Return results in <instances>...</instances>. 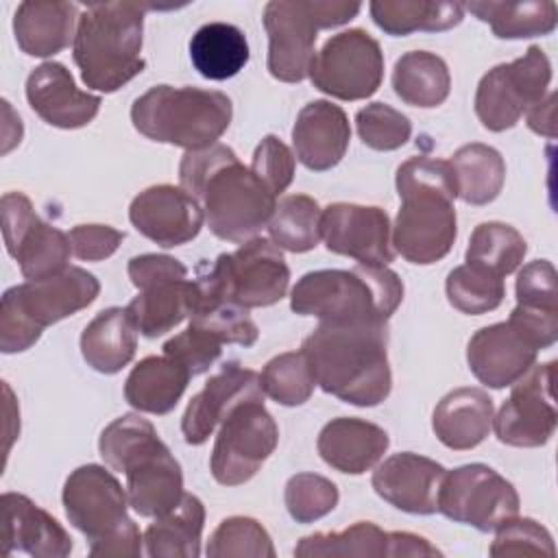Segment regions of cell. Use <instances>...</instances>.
<instances>
[{
	"mask_svg": "<svg viewBox=\"0 0 558 558\" xmlns=\"http://www.w3.org/2000/svg\"><path fill=\"white\" fill-rule=\"evenodd\" d=\"M294 153L277 135H266L257 144L248 168L275 196H279L294 179Z\"/></svg>",
	"mask_w": 558,
	"mask_h": 558,
	"instance_id": "50",
	"label": "cell"
},
{
	"mask_svg": "<svg viewBox=\"0 0 558 558\" xmlns=\"http://www.w3.org/2000/svg\"><path fill=\"white\" fill-rule=\"evenodd\" d=\"M390 438L386 429L355 416L331 418L318 434L320 458L340 473L360 475L373 469L386 453Z\"/></svg>",
	"mask_w": 558,
	"mask_h": 558,
	"instance_id": "26",
	"label": "cell"
},
{
	"mask_svg": "<svg viewBox=\"0 0 558 558\" xmlns=\"http://www.w3.org/2000/svg\"><path fill=\"white\" fill-rule=\"evenodd\" d=\"M388 323H327L303 340L301 351L316 386L344 403L373 408L388 399Z\"/></svg>",
	"mask_w": 558,
	"mask_h": 558,
	"instance_id": "2",
	"label": "cell"
},
{
	"mask_svg": "<svg viewBox=\"0 0 558 558\" xmlns=\"http://www.w3.org/2000/svg\"><path fill=\"white\" fill-rule=\"evenodd\" d=\"M497 536L490 545V556H530V554H541V556H554V538L551 534L536 523L530 517L523 519H510L501 527L495 530Z\"/></svg>",
	"mask_w": 558,
	"mask_h": 558,
	"instance_id": "48",
	"label": "cell"
},
{
	"mask_svg": "<svg viewBox=\"0 0 558 558\" xmlns=\"http://www.w3.org/2000/svg\"><path fill=\"white\" fill-rule=\"evenodd\" d=\"M205 554L209 558H275V547L270 534L259 521L251 517H229L220 521L209 536Z\"/></svg>",
	"mask_w": 558,
	"mask_h": 558,
	"instance_id": "44",
	"label": "cell"
},
{
	"mask_svg": "<svg viewBox=\"0 0 558 558\" xmlns=\"http://www.w3.org/2000/svg\"><path fill=\"white\" fill-rule=\"evenodd\" d=\"M220 353L222 344L209 333L196 329L194 325H187L185 331L177 333L163 344V355L183 364L192 373V377L209 371V366L220 357Z\"/></svg>",
	"mask_w": 558,
	"mask_h": 558,
	"instance_id": "51",
	"label": "cell"
},
{
	"mask_svg": "<svg viewBox=\"0 0 558 558\" xmlns=\"http://www.w3.org/2000/svg\"><path fill=\"white\" fill-rule=\"evenodd\" d=\"M259 384L266 397L288 408L303 405L316 386L303 351H286L268 360L262 368Z\"/></svg>",
	"mask_w": 558,
	"mask_h": 558,
	"instance_id": "43",
	"label": "cell"
},
{
	"mask_svg": "<svg viewBox=\"0 0 558 558\" xmlns=\"http://www.w3.org/2000/svg\"><path fill=\"white\" fill-rule=\"evenodd\" d=\"M360 2L347 0H272L264 7L268 33V72L283 83L310 76L320 28H336L360 13Z\"/></svg>",
	"mask_w": 558,
	"mask_h": 558,
	"instance_id": "9",
	"label": "cell"
},
{
	"mask_svg": "<svg viewBox=\"0 0 558 558\" xmlns=\"http://www.w3.org/2000/svg\"><path fill=\"white\" fill-rule=\"evenodd\" d=\"M279 440V427L264 405V397L235 403L222 418L209 469L218 484L240 486L248 482L270 458Z\"/></svg>",
	"mask_w": 558,
	"mask_h": 558,
	"instance_id": "11",
	"label": "cell"
},
{
	"mask_svg": "<svg viewBox=\"0 0 558 558\" xmlns=\"http://www.w3.org/2000/svg\"><path fill=\"white\" fill-rule=\"evenodd\" d=\"M233 116L231 98L216 89L155 85L135 98L133 126L148 140L201 150L218 144Z\"/></svg>",
	"mask_w": 558,
	"mask_h": 558,
	"instance_id": "6",
	"label": "cell"
},
{
	"mask_svg": "<svg viewBox=\"0 0 558 558\" xmlns=\"http://www.w3.org/2000/svg\"><path fill=\"white\" fill-rule=\"evenodd\" d=\"M98 451L105 464L126 477L129 506L146 519L170 512L183 493V473L155 425L140 414L111 421L100 438Z\"/></svg>",
	"mask_w": 558,
	"mask_h": 558,
	"instance_id": "3",
	"label": "cell"
},
{
	"mask_svg": "<svg viewBox=\"0 0 558 558\" xmlns=\"http://www.w3.org/2000/svg\"><path fill=\"white\" fill-rule=\"evenodd\" d=\"M196 288H198V296L190 314V325L209 333L220 344L227 342V344L253 347L257 342L259 331L246 307H242L240 303L231 301L225 294L203 288L198 281H196Z\"/></svg>",
	"mask_w": 558,
	"mask_h": 558,
	"instance_id": "38",
	"label": "cell"
},
{
	"mask_svg": "<svg viewBox=\"0 0 558 558\" xmlns=\"http://www.w3.org/2000/svg\"><path fill=\"white\" fill-rule=\"evenodd\" d=\"M251 397H264L259 375L238 362H227L196 392L181 418V432L187 445H203L222 423L229 410Z\"/></svg>",
	"mask_w": 558,
	"mask_h": 558,
	"instance_id": "22",
	"label": "cell"
},
{
	"mask_svg": "<svg viewBox=\"0 0 558 558\" xmlns=\"http://www.w3.org/2000/svg\"><path fill=\"white\" fill-rule=\"evenodd\" d=\"M403 556H442V551L432 545L425 536L412 532H388V558Z\"/></svg>",
	"mask_w": 558,
	"mask_h": 558,
	"instance_id": "54",
	"label": "cell"
},
{
	"mask_svg": "<svg viewBox=\"0 0 558 558\" xmlns=\"http://www.w3.org/2000/svg\"><path fill=\"white\" fill-rule=\"evenodd\" d=\"M137 327L126 307H107L98 312L81 333V353L87 366L113 375L135 355Z\"/></svg>",
	"mask_w": 558,
	"mask_h": 558,
	"instance_id": "30",
	"label": "cell"
},
{
	"mask_svg": "<svg viewBox=\"0 0 558 558\" xmlns=\"http://www.w3.org/2000/svg\"><path fill=\"white\" fill-rule=\"evenodd\" d=\"M527 253L525 238L506 222H480L466 246V264L506 277L514 272Z\"/></svg>",
	"mask_w": 558,
	"mask_h": 558,
	"instance_id": "40",
	"label": "cell"
},
{
	"mask_svg": "<svg viewBox=\"0 0 558 558\" xmlns=\"http://www.w3.org/2000/svg\"><path fill=\"white\" fill-rule=\"evenodd\" d=\"M203 288L225 294L242 307L279 303L290 286V268L281 248L268 238H251L233 253L216 257L207 275L196 279Z\"/></svg>",
	"mask_w": 558,
	"mask_h": 558,
	"instance_id": "10",
	"label": "cell"
},
{
	"mask_svg": "<svg viewBox=\"0 0 558 558\" xmlns=\"http://www.w3.org/2000/svg\"><path fill=\"white\" fill-rule=\"evenodd\" d=\"M179 183L203 203L209 231L233 244L257 238L277 207V196L227 144L187 150L179 166Z\"/></svg>",
	"mask_w": 558,
	"mask_h": 558,
	"instance_id": "1",
	"label": "cell"
},
{
	"mask_svg": "<svg viewBox=\"0 0 558 558\" xmlns=\"http://www.w3.org/2000/svg\"><path fill=\"white\" fill-rule=\"evenodd\" d=\"M368 11L373 22L392 37H405L416 31H449L464 17V4L432 0H375Z\"/></svg>",
	"mask_w": 558,
	"mask_h": 558,
	"instance_id": "34",
	"label": "cell"
},
{
	"mask_svg": "<svg viewBox=\"0 0 558 558\" xmlns=\"http://www.w3.org/2000/svg\"><path fill=\"white\" fill-rule=\"evenodd\" d=\"M445 292L449 303L458 312L469 316H480L501 305L506 296V286H504V277L471 264H462L447 275Z\"/></svg>",
	"mask_w": 558,
	"mask_h": 558,
	"instance_id": "42",
	"label": "cell"
},
{
	"mask_svg": "<svg viewBox=\"0 0 558 558\" xmlns=\"http://www.w3.org/2000/svg\"><path fill=\"white\" fill-rule=\"evenodd\" d=\"M355 126L360 140L373 150H397L412 135V122L408 116L386 102H371L355 113Z\"/></svg>",
	"mask_w": 558,
	"mask_h": 558,
	"instance_id": "46",
	"label": "cell"
},
{
	"mask_svg": "<svg viewBox=\"0 0 558 558\" xmlns=\"http://www.w3.org/2000/svg\"><path fill=\"white\" fill-rule=\"evenodd\" d=\"M493 399L486 390L456 388L434 408L432 429L449 449H473L493 429Z\"/></svg>",
	"mask_w": 558,
	"mask_h": 558,
	"instance_id": "27",
	"label": "cell"
},
{
	"mask_svg": "<svg viewBox=\"0 0 558 558\" xmlns=\"http://www.w3.org/2000/svg\"><path fill=\"white\" fill-rule=\"evenodd\" d=\"M286 508L296 523H314L338 506V486L316 473H296L286 484Z\"/></svg>",
	"mask_w": 558,
	"mask_h": 558,
	"instance_id": "45",
	"label": "cell"
},
{
	"mask_svg": "<svg viewBox=\"0 0 558 558\" xmlns=\"http://www.w3.org/2000/svg\"><path fill=\"white\" fill-rule=\"evenodd\" d=\"M68 235L72 253L83 262H100L111 257L124 240V231L109 225H76Z\"/></svg>",
	"mask_w": 558,
	"mask_h": 558,
	"instance_id": "52",
	"label": "cell"
},
{
	"mask_svg": "<svg viewBox=\"0 0 558 558\" xmlns=\"http://www.w3.org/2000/svg\"><path fill=\"white\" fill-rule=\"evenodd\" d=\"M447 469L432 458L401 451L373 471V490L390 506L410 514L438 512V493Z\"/></svg>",
	"mask_w": 558,
	"mask_h": 558,
	"instance_id": "21",
	"label": "cell"
},
{
	"mask_svg": "<svg viewBox=\"0 0 558 558\" xmlns=\"http://www.w3.org/2000/svg\"><path fill=\"white\" fill-rule=\"evenodd\" d=\"M397 194H438L447 198H458V185L453 168L445 159L434 157H412L397 168L395 177Z\"/></svg>",
	"mask_w": 558,
	"mask_h": 558,
	"instance_id": "47",
	"label": "cell"
},
{
	"mask_svg": "<svg viewBox=\"0 0 558 558\" xmlns=\"http://www.w3.org/2000/svg\"><path fill=\"white\" fill-rule=\"evenodd\" d=\"M320 235L327 251L353 257L360 264L388 266L395 259L392 225L375 205L331 203L320 216Z\"/></svg>",
	"mask_w": 558,
	"mask_h": 558,
	"instance_id": "18",
	"label": "cell"
},
{
	"mask_svg": "<svg viewBox=\"0 0 558 558\" xmlns=\"http://www.w3.org/2000/svg\"><path fill=\"white\" fill-rule=\"evenodd\" d=\"M26 100L44 122L57 129H81L100 109V96L78 89L70 70L57 61H46L28 74Z\"/></svg>",
	"mask_w": 558,
	"mask_h": 558,
	"instance_id": "23",
	"label": "cell"
},
{
	"mask_svg": "<svg viewBox=\"0 0 558 558\" xmlns=\"http://www.w3.org/2000/svg\"><path fill=\"white\" fill-rule=\"evenodd\" d=\"M517 305L558 312V275L549 259H534L519 270Z\"/></svg>",
	"mask_w": 558,
	"mask_h": 558,
	"instance_id": "49",
	"label": "cell"
},
{
	"mask_svg": "<svg viewBox=\"0 0 558 558\" xmlns=\"http://www.w3.org/2000/svg\"><path fill=\"white\" fill-rule=\"evenodd\" d=\"M2 506V545L4 554L22 551L35 558H65L72 551V538L63 525L20 493H4Z\"/></svg>",
	"mask_w": 558,
	"mask_h": 558,
	"instance_id": "24",
	"label": "cell"
},
{
	"mask_svg": "<svg viewBox=\"0 0 558 558\" xmlns=\"http://www.w3.org/2000/svg\"><path fill=\"white\" fill-rule=\"evenodd\" d=\"M320 205L307 194H290L283 196L270 220L268 233L270 240L290 253H307L320 242Z\"/></svg>",
	"mask_w": 558,
	"mask_h": 558,
	"instance_id": "39",
	"label": "cell"
},
{
	"mask_svg": "<svg viewBox=\"0 0 558 558\" xmlns=\"http://www.w3.org/2000/svg\"><path fill=\"white\" fill-rule=\"evenodd\" d=\"M68 521L87 538L92 556H140L144 534L129 517L126 488L100 464L74 469L63 484Z\"/></svg>",
	"mask_w": 558,
	"mask_h": 558,
	"instance_id": "7",
	"label": "cell"
},
{
	"mask_svg": "<svg viewBox=\"0 0 558 558\" xmlns=\"http://www.w3.org/2000/svg\"><path fill=\"white\" fill-rule=\"evenodd\" d=\"M556 362L532 364L510 390V397L493 416L499 442L510 447H543L556 432L558 410L554 399Z\"/></svg>",
	"mask_w": 558,
	"mask_h": 558,
	"instance_id": "16",
	"label": "cell"
},
{
	"mask_svg": "<svg viewBox=\"0 0 558 558\" xmlns=\"http://www.w3.org/2000/svg\"><path fill=\"white\" fill-rule=\"evenodd\" d=\"M126 272H129L131 283L137 290H144V288L161 283V281L187 277V268L179 259H174L170 255H157V253L135 255L133 259H129Z\"/></svg>",
	"mask_w": 558,
	"mask_h": 558,
	"instance_id": "53",
	"label": "cell"
},
{
	"mask_svg": "<svg viewBox=\"0 0 558 558\" xmlns=\"http://www.w3.org/2000/svg\"><path fill=\"white\" fill-rule=\"evenodd\" d=\"M536 355L538 347L512 320L477 329L466 344L469 368L488 388L512 386Z\"/></svg>",
	"mask_w": 558,
	"mask_h": 558,
	"instance_id": "20",
	"label": "cell"
},
{
	"mask_svg": "<svg viewBox=\"0 0 558 558\" xmlns=\"http://www.w3.org/2000/svg\"><path fill=\"white\" fill-rule=\"evenodd\" d=\"M294 556H388V532L371 521H357L342 532H316L303 536Z\"/></svg>",
	"mask_w": 558,
	"mask_h": 558,
	"instance_id": "41",
	"label": "cell"
},
{
	"mask_svg": "<svg viewBox=\"0 0 558 558\" xmlns=\"http://www.w3.org/2000/svg\"><path fill=\"white\" fill-rule=\"evenodd\" d=\"M458 185V198L469 205L493 203L506 181V161L493 146L473 142L458 148L449 159Z\"/></svg>",
	"mask_w": 558,
	"mask_h": 558,
	"instance_id": "37",
	"label": "cell"
},
{
	"mask_svg": "<svg viewBox=\"0 0 558 558\" xmlns=\"http://www.w3.org/2000/svg\"><path fill=\"white\" fill-rule=\"evenodd\" d=\"M198 296L196 281L172 279L148 286L126 305L137 331L146 338H159L181 325L194 310Z\"/></svg>",
	"mask_w": 558,
	"mask_h": 558,
	"instance_id": "31",
	"label": "cell"
},
{
	"mask_svg": "<svg viewBox=\"0 0 558 558\" xmlns=\"http://www.w3.org/2000/svg\"><path fill=\"white\" fill-rule=\"evenodd\" d=\"M527 126L545 137H556V92H549L527 113Z\"/></svg>",
	"mask_w": 558,
	"mask_h": 558,
	"instance_id": "55",
	"label": "cell"
},
{
	"mask_svg": "<svg viewBox=\"0 0 558 558\" xmlns=\"http://www.w3.org/2000/svg\"><path fill=\"white\" fill-rule=\"evenodd\" d=\"M551 81V63L541 46H530L523 57L488 70L475 92V113L488 131L512 129L523 113L538 105Z\"/></svg>",
	"mask_w": 558,
	"mask_h": 558,
	"instance_id": "12",
	"label": "cell"
},
{
	"mask_svg": "<svg viewBox=\"0 0 558 558\" xmlns=\"http://www.w3.org/2000/svg\"><path fill=\"white\" fill-rule=\"evenodd\" d=\"M2 205V238L7 253L17 262L26 281L48 279L68 268L72 244L70 235L44 222L28 196L7 192Z\"/></svg>",
	"mask_w": 558,
	"mask_h": 558,
	"instance_id": "15",
	"label": "cell"
},
{
	"mask_svg": "<svg viewBox=\"0 0 558 558\" xmlns=\"http://www.w3.org/2000/svg\"><path fill=\"white\" fill-rule=\"evenodd\" d=\"M384 78V52L364 28L342 31L325 41L310 65L314 87L338 100H364Z\"/></svg>",
	"mask_w": 558,
	"mask_h": 558,
	"instance_id": "13",
	"label": "cell"
},
{
	"mask_svg": "<svg viewBox=\"0 0 558 558\" xmlns=\"http://www.w3.org/2000/svg\"><path fill=\"white\" fill-rule=\"evenodd\" d=\"M76 20L72 2L26 0L15 9L13 35L24 54L52 57L74 41Z\"/></svg>",
	"mask_w": 558,
	"mask_h": 558,
	"instance_id": "28",
	"label": "cell"
},
{
	"mask_svg": "<svg viewBox=\"0 0 558 558\" xmlns=\"http://www.w3.org/2000/svg\"><path fill=\"white\" fill-rule=\"evenodd\" d=\"M469 9L477 20L486 22L499 39H527L549 35L558 22V9L551 0L527 2H469Z\"/></svg>",
	"mask_w": 558,
	"mask_h": 558,
	"instance_id": "36",
	"label": "cell"
},
{
	"mask_svg": "<svg viewBox=\"0 0 558 558\" xmlns=\"http://www.w3.org/2000/svg\"><path fill=\"white\" fill-rule=\"evenodd\" d=\"M438 512L480 532H495L519 514V493L495 469L473 462L445 473Z\"/></svg>",
	"mask_w": 558,
	"mask_h": 558,
	"instance_id": "14",
	"label": "cell"
},
{
	"mask_svg": "<svg viewBox=\"0 0 558 558\" xmlns=\"http://www.w3.org/2000/svg\"><path fill=\"white\" fill-rule=\"evenodd\" d=\"M401 301L403 281L379 264L305 272L290 294L294 314L327 323H388Z\"/></svg>",
	"mask_w": 558,
	"mask_h": 558,
	"instance_id": "5",
	"label": "cell"
},
{
	"mask_svg": "<svg viewBox=\"0 0 558 558\" xmlns=\"http://www.w3.org/2000/svg\"><path fill=\"white\" fill-rule=\"evenodd\" d=\"M351 126L342 107L329 100L307 102L292 126L294 157L314 172L338 166L349 148Z\"/></svg>",
	"mask_w": 558,
	"mask_h": 558,
	"instance_id": "25",
	"label": "cell"
},
{
	"mask_svg": "<svg viewBox=\"0 0 558 558\" xmlns=\"http://www.w3.org/2000/svg\"><path fill=\"white\" fill-rule=\"evenodd\" d=\"M458 235L453 198L438 194L401 196L392 225V246L410 264L427 266L442 259Z\"/></svg>",
	"mask_w": 558,
	"mask_h": 558,
	"instance_id": "17",
	"label": "cell"
},
{
	"mask_svg": "<svg viewBox=\"0 0 558 558\" xmlns=\"http://www.w3.org/2000/svg\"><path fill=\"white\" fill-rule=\"evenodd\" d=\"M192 373L168 355L140 360L124 381V399L137 412L168 414L183 397Z\"/></svg>",
	"mask_w": 558,
	"mask_h": 558,
	"instance_id": "29",
	"label": "cell"
},
{
	"mask_svg": "<svg viewBox=\"0 0 558 558\" xmlns=\"http://www.w3.org/2000/svg\"><path fill=\"white\" fill-rule=\"evenodd\" d=\"M203 523V501L185 493L170 512L157 517L144 530V551L150 558H198Z\"/></svg>",
	"mask_w": 558,
	"mask_h": 558,
	"instance_id": "32",
	"label": "cell"
},
{
	"mask_svg": "<svg viewBox=\"0 0 558 558\" xmlns=\"http://www.w3.org/2000/svg\"><path fill=\"white\" fill-rule=\"evenodd\" d=\"M98 292V279L78 266L9 288L0 303V351L20 353L31 349L46 327L92 305Z\"/></svg>",
	"mask_w": 558,
	"mask_h": 558,
	"instance_id": "8",
	"label": "cell"
},
{
	"mask_svg": "<svg viewBox=\"0 0 558 558\" xmlns=\"http://www.w3.org/2000/svg\"><path fill=\"white\" fill-rule=\"evenodd\" d=\"M190 59L201 76L227 81L248 63V41L233 24L209 22L192 35Z\"/></svg>",
	"mask_w": 558,
	"mask_h": 558,
	"instance_id": "33",
	"label": "cell"
},
{
	"mask_svg": "<svg viewBox=\"0 0 558 558\" xmlns=\"http://www.w3.org/2000/svg\"><path fill=\"white\" fill-rule=\"evenodd\" d=\"M392 87L405 105L432 109L447 100L451 74L442 57L427 50H412L397 59Z\"/></svg>",
	"mask_w": 558,
	"mask_h": 558,
	"instance_id": "35",
	"label": "cell"
},
{
	"mask_svg": "<svg viewBox=\"0 0 558 558\" xmlns=\"http://www.w3.org/2000/svg\"><path fill=\"white\" fill-rule=\"evenodd\" d=\"M133 227L163 248L194 240L205 222L201 203L177 185H150L140 192L129 207Z\"/></svg>",
	"mask_w": 558,
	"mask_h": 558,
	"instance_id": "19",
	"label": "cell"
},
{
	"mask_svg": "<svg viewBox=\"0 0 558 558\" xmlns=\"http://www.w3.org/2000/svg\"><path fill=\"white\" fill-rule=\"evenodd\" d=\"M146 4L92 2L78 15L72 57L89 89L111 94L142 74Z\"/></svg>",
	"mask_w": 558,
	"mask_h": 558,
	"instance_id": "4",
	"label": "cell"
}]
</instances>
